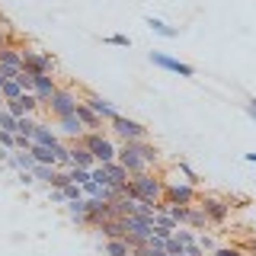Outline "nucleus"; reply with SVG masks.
Wrapping results in <instances>:
<instances>
[{
	"instance_id": "nucleus-6",
	"label": "nucleus",
	"mask_w": 256,
	"mask_h": 256,
	"mask_svg": "<svg viewBox=\"0 0 256 256\" xmlns=\"http://www.w3.org/2000/svg\"><path fill=\"white\" fill-rule=\"evenodd\" d=\"M164 198L170 205H192L198 198V192H196V186H189V182H166Z\"/></svg>"
},
{
	"instance_id": "nucleus-12",
	"label": "nucleus",
	"mask_w": 256,
	"mask_h": 256,
	"mask_svg": "<svg viewBox=\"0 0 256 256\" xmlns=\"http://www.w3.org/2000/svg\"><path fill=\"white\" fill-rule=\"evenodd\" d=\"M84 102H86V106H90V109L96 112V116H100V122H102V118H106V122H112V118L118 116V109L112 106L109 100H102V96H86Z\"/></svg>"
},
{
	"instance_id": "nucleus-7",
	"label": "nucleus",
	"mask_w": 256,
	"mask_h": 256,
	"mask_svg": "<svg viewBox=\"0 0 256 256\" xmlns=\"http://www.w3.org/2000/svg\"><path fill=\"white\" fill-rule=\"evenodd\" d=\"M150 61H154V68H164L170 70V74H180V77H196V68L180 58H170L166 52H150Z\"/></svg>"
},
{
	"instance_id": "nucleus-37",
	"label": "nucleus",
	"mask_w": 256,
	"mask_h": 256,
	"mask_svg": "<svg viewBox=\"0 0 256 256\" xmlns=\"http://www.w3.org/2000/svg\"><path fill=\"white\" fill-rule=\"evenodd\" d=\"M212 256H244V246H214Z\"/></svg>"
},
{
	"instance_id": "nucleus-27",
	"label": "nucleus",
	"mask_w": 256,
	"mask_h": 256,
	"mask_svg": "<svg viewBox=\"0 0 256 256\" xmlns=\"http://www.w3.org/2000/svg\"><path fill=\"white\" fill-rule=\"evenodd\" d=\"M64 205H68V214L77 224H86V208H84V202H64Z\"/></svg>"
},
{
	"instance_id": "nucleus-20",
	"label": "nucleus",
	"mask_w": 256,
	"mask_h": 256,
	"mask_svg": "<svg viewBox=\"0 0 256 256\" xmlns=\"http://www.w3.org/2000/svg\"><path fill=\"white\" fill-rule=\"evenodd\" d=\"M132 148H134V150L141 154V160L148 164V170H150V166H157V164H160V154H157V148H154V144H148V141H132Z\"/></svg>"
},
{
	"instance_id": "nucleus-8",
	"label": "nucleus",
	"mask_w": 256,
	"mask_h": 256,
	"mask_svg": "<svg viewBox=\"0 0 256 256\" xmlns=\"http://www.w3.org/2000/svg\"><path fill=\"white\" fill-rule=\"evenodd\" d=\"M198 208H202V214H205L208 221H214V224H224V221H228V214H230V205L224 202V198H214V196H202Z\"/></svg>"
},
{
	"instance_id": "nucleus-35",
	"label": "nucleus",
	"mask_w": 256,
	"mask_h": 256,
	"mask_svg": "<svg viewBox=\"0 0 256 256\" xmlns=\"http://www.w3.org/2000/svg\"><path fill=\"white\" fill-rule=\"evenodd\" d=\"M20 102H22V109H26V116H32V112L38 109V100H36L32 93H22V96H20Z\"/></svg>"
},
{
	"instance_id": "nucleus-1",
	"label": "nucleus",
	"mask_w": 256,
	"mask_h": 256,
	"mask_svg": "<svg viewBox=\"0 0 256 256\" xmlns=\"http://www.w3.org/2000/svg\"><path fill=\"white\" fill-rule=\"evenodd\" d=\"M80 144H84L86 150L93 154V160H96V166H102V164H112V160L118 157V148L112 144L102 132H86L84 138H80Z\"/></svg>"
},
{
	"instance_id": "nucleus-21",
	"label": "nucleus",
	"mask_w": 256,
	"mask_h": 256,
	"mask_svg": "<svg viewBox=\"0 0 256 256\" xmlns=\"http://www.w3.org/2000/svg\"><path fill=\"white\" fill-rule=\"evenodd\" d=\"M29 154L36 164L42 166H54V148H45V144H29Z\"/></svg>"
},
{
	"instance_id": "nucleus-30",
	"label": "nucleus",
	"mask_w": 256,
	"mask_h": 256,
	"mask_svg": "<svg viewBox=\"0 0 256 256\" xmlns=\"http://www.w3.org/2000/svg\"><path fill=\"white\" fill-rule=\"evenodd\" d=\"M189 228H205V224H208V218H205V214H202V208H198V205H189Z\"/></svg>"
},
{
	"instance_id": "nucleus-15",
	"label": "nucleus",
	"mask_w": 256,
	"mask_h": 256,
	"mask_svg": "<svg viewBox=\"0 0 256 256\" xmlns=\"http://www.w3.org/2000/svg\"><path fill=\"white\" fill-rule=\"evenodd\" d=\"M102 170H106V180H109V186H116V189H122L125 182H128V170L118 160H112V164H102Z\"/></svg>"
},
{
	"instance_id": "nucleus-31",
	"label": "nucleus",
	"mask_w": 256,
	"mask_h": 256,
	"mask_svg": "<svg viewBox=\"0 0 256 256\" xmlns=\"http://www.w3.org/2000/svg\"><path fill=\"white\" fill-rule=\"evenodd\" d=\"M0 93H4V100H20V96H22V86L16 84V80H6V84L0 86Z\"/></svg>"
},
{
	"instance_id": "nucleus-48",
	"label": "nucleus",
	"mask_w": 256,
	"mask_h": 256,
	"mask_svg": "<svg viewBox=\"0 0 256 256\" xmlns=\"http://www.w3.org/2000/svg\"><path fill=\"white\" fill-rule=\"evenodd\" d=\"M246 112H250V116L256 118V100H250V102H246Z\"/></svg>"
},
{
	"instance_id": "nucleus-39",
	"label": "nucleus",
	"mask_w": 256,
	"mask_h": 256,
	"mask_svg": "<svg viewBox=\"0 0 256 256\" xmlns=\"http://www.w3.org/2000/svg\"><path fill=\"white\" fill-rule=\"evenodd\" d=\"M0 148H4V150H16V134L0 132Z\"/></svg>"
},
{
	"instance_id": "nucleus-4",
	"label": "nucleus",
	"mask_w": 256,
	"mask_h": 256,
	"mask_svg": "<svg viewBox=\"0 0 256 256\" xmlns=\"http://www.w3.org/2000/svg\"><path fill=\"white\" fill-rule=\"evenodd\" d=\"M77 93L74 90H68V86H58L54 90V96L48 100V109H52V116L54 118H64V116H74L77 112Z\"/></svg>"
},
{
	"instance_id": "nucleus-32",
	"label": "nucleus",
	"mask_w": 256,
	"mask_h": 256,
	"mask_svg": "<svg viewBox=\"0 0 256 256\" xmlns=\"http://www.w3.org/2000/svg\"><path fill=\"white\" fill-rule=\"evenodd\" d=\"M61 192H64V202H84V189L74 186V182H70V186H64Z\"/></svg>"
},
{
	"instance_id": "nucleus-51",
	"label": "nucleus",
	"mask_w": 256,
	"mask_h": 256,
	"mask_svg": "<svg viewBox=\"0 0 256 256\" xmlns=\"http://www.w3.org/2000/svg\"><path fill=\"white\" fill-rule=\"evenodd\" d=\"M4 102H6V100H4V93H0V109H4Z\"/></svg>"
},
{
	"instance_id": "nucleus-43",
	"label": "nucleus",
	"mask_w": 256,
	"mask_h": 256,
	"mask_svg": "<svg viewBox=\"0 0 256 256\" xmlns=\"http://www.w3.org/2000/svg\"><path fill=\"white\" fill-rule=\"evenodd\" d=\"M6 45H13V36L6 29H0V48H6Z\"/></svg>"
},
{
	"instance_id": "nucleus-40",
	"label": "nucleus",
	"mask_w": 256,
	"mask_h": 256,
	"mask_svg": "<svg viewBox=\"0 0 256 256\" xmlns=\"http://www.w3.org/2000/svg\"><path fill=\"white\" fill-rule=\"evenodd\" d=\"M16 84L22 86V93H32V74H26V70H20V74H16Z\"/></svg>"
},
{
	"instance_id": "nucleus-17",
	"label": "nucleus",
	"mask_w": 256,
	"mask_h": 256,
	"mask_svg": "<svg viewBox=\"0 0 256 256\" xmlns=\"http://www.w3.org/2000/svg\"><path fill=\"white\" fill-rule=\"evenodd\" d=\"M0 64H4V68H16V70H22V48H20V45H6V48H0Z\"/></svg>"
},
{
	"instance_id": "nucleus-11",
	"label": "nucleus",
	"mask_w": 256,
	"mask_h": 256,
	"mask_svg": "<svg viewBox=\"0 0 256 256\" xmlns=\"http://www.w3.org/2000/svg\"><path fill=\"white\" fill-rule=\"evenodd\" d=\"M68 148H70V164H74V166H80V170H93V166H96L93 154H90V150H86L80 141H70Z\"/></svg>"
},
{
	"instance_id": "nucleus-23",
	"label": "nucleus",
	"mask_w": 256,
	"mask_h": 256,
	"mask_svg": "<svg viewBox=\"0 0 256 256\" xmlns=\"http://www.w3.org/2000/svg\"><path fill=\"white\" fill-rule=\"evenodd\" d=\"M6 164H10L16 173H22V170H32V166H36V160H32V154H29V150H13Z\"/></svg>"
},
{
	"instance_id": "nucleus-13",
	"label": "nucleus",
	"mask_w": 256,
	"mask_h": 256,
	"mask_svg": "<svg viewBox=\"0 0 256 256\" xmlns=\"http://www.w3.org/2000/svg\"><path fill=\"white\" fill-rule=\"evenodd\" d=\"M61 138H58V132H54L52 125H45V122H36V128H32V144H45V148H54Z\"/></svg>"
},
{
	"instance_id": "nucleus-42",
	"label": "nucleus",
	"mask_w": 256,
	"mask_h": 256,
	"mask_svg": "<svg viewBox=\"0 0 256 256\" xmlns=\"http://www.w3.org/2000/svg\"><path fill=\"white\" fill-rule=\"evenodd\" d=\"M176 240H180L182 246H189V244H196V234H192V230H180V234H173Z\"/></svg>"
},
{
	"instance_id": "nucleus-10",
	"label": "nucleus",
	"mask_w": 256,
	"mask_h": 256,
	"mask_svg": "<svg viewBox=\"0 0 256 256\" xmlns=\"http://www.w3.org/2000/svg\"><path fill=\"white\" fill-rule=\"evenodd\" d=\"M54 90H58V84H54L52 74H32V96L38 100V106H48Z\"/></svg>"
},
{
	"instance_id": "nucleus-25",
	"label": "nucleus",
	"mask_w": 256,
	"mask_h": 256,
	"mask_svg": "<svg viewBox=\"0 0 256 256\" xmlns=\"http://www.w3.org/2000/svg\"><path fill=\"white\" fill-rule=\"evenodd\" d=\"M32 180H42V182H52L54 180V173H58V170H54V166H42V164H36V166H32Z\"/></svg>"
},
{
	"instance_id": "nucleus-46",
	"label": "nucleus",
	"mask_w": 256,
	"mask_h": 256,
	"mask_svg": "<svg viewBox=\"0 0 256 256\" xmlns=\"http://www.w3.org/2000/svg\"><path fill=\"white\" fill-rule=\"evenodd\" d=\"M52 202H58V205H64V192H58V189H52Z\"/></svg>"
},
{
	"instance_id": "nucleus-3",
	"label": "nucleus",
	"mask_w": 256,
	"mask_h": 256,
	"mask_svg": "<svg viewBox=\"0 0 256 256\" xmlns=\"http://www.w3.org/2000/svg\"><path fill=\"white\" fill-rule=\"evenodd\" d=\"M58 68L52 52H38V48H22V70L26 74H52Z\"/></svg>"
},
{
	"instance_id": "nucleus-50",
	"label": "nucleus",
	"mask_w": 256,
	"mask_h": 256,
	"mask_svg": "<svg viewBox=\"0 0 256 256\" xmlns=\"http://www.w3.org/2000/svg\"><path fill=\"white\" fill-rule=\"evenodd\" d=\"M244 157H246V160H250V164H256V154H244Z\"/></svg>"
},
{
	"instance_id": "nucleus-24",
	"label": "nucleus",
	"mask_w": 256,
	"mask_h": 256,
	"mask_svg": "<svg viewBox=\"0 0 256 256\" xmlns=\"http://www.w3.org/2000/svg\"><path fill=\"white\" fill-rule=\"evenodd\" d=\"M32 128H36V122H32V116H22V118H16V138H32Z\"/></svg>"
},
{
	"instance_id": "nucleus-47",
	"label": "nucleus",
	"mask_w": 256,
	"mask_h": 256,
	"mask_svg": "<svg viewBox=\"0 0 256 256\" xmlns=\"http://www.w3.org/2000/svg\"><path fill=\"white\" fill-rule=\"evenodd\" d=\"M10 154H13V150H4V148H0V164H6V160H10Z\"/></svg>"
},
{
	"instance_id": "nucleus-18",
	"label": "nucleus",
	"mask_w": 256,
	"mask_h": 256,
	"mask_svg": "<svg viewBox=\"0 0 256 256\" xmlns=\"http://www.w3.org/2000/svg\"><path fill=\"white\" fill-rule=\"evenodd\" d=\"M144 26H148L150 32H157V36H164V38H176V36H180V29H173L170 22L157 20V16H144Z\"/></svg>"
},
{
	"instance_id": "nucleus-2",
	"label": "nucleus",
	"mask_w": 256,
	"mask_h": 256,
	"mask_svg": "<svg viewBox=\"0 0 256 256\" xmlns=\"http://www.w3.org/2000/svg\"><path fill=\"white\" fill-rule=\"evenodd\" d=\"M132 186H134V192H138V198H144V202L154 205V202H160V198H164V186H166V182L148 170V173L132 176Z\"/></svg>"
},
{
	"instance_id": "nucleus-33",
	"label": "nucleus",
	"mask_w": 256,
	"mask_h": 256,
	"mask_svg": "<svg viewBox=\"0 0 256 256\" xmlns=\"http://www.w3.org/2000/svg\"><path fill=\"white\" fill-rule=\"evenodd\" d=\"M0 132H10V134H16V118H13L6 109H0Z\"/></svg>"
},
{
	"instance_id": "nucleus-26",
	"label": "nucleus",
	"mask_w": 256,
	"mask_h": 256,
	"mask_svg": "<svg viewBox=\"0 0 256 256\" xmlns=\"http://www.w3.org/2000/svg\"><path fill=\"white\" fill-rule=\"evenodd\" d=\"M166 214H170L176 224H186L189 221V205H166Z\"/></svg>"
},
{
	"instance_id": "nucleus-49",
	"label": "nucleus",
	"mask_w": 256,
	"mask_h": 256,
	"mask_svg": "<svg viewBox=\"0 0 256 256\" xmlns=\"http://www.w3.org/2000/svg\"><path fill=\"white\" fill-rule=\"evenodd\" d=\"M246 250H250V253H256V237L250 240V244H246Z\"/></svg>"
},
{
	"instance_id": "nucleus-36",
	"label": "nucleus",
	"mask_w": 256,
	"mask_h": 256,
	"mask_svg": "<svg viewBox=\"0 0 256 256\" xmlns=\"http://www.w3.org/2000/svg\"><path fill=\"white\" fill-rule=\"evenodd\" d=\"M102 42H106V45H116V48H128V45H132V42H128V36H122V32H116V36H106Z\"/></svg>"
},
{
	"instance_id": "nucleus-28",
	"label": "nucleus",
	"mask_w": 256,
	"mask_h": 256,
	"mask_svg": "<svg viewBox=\"0 0 256 256\" xmlns=\"http://www.w3.org/2000/svg\"><path fill=\"white\" fill-rule=\"evenodd\" d=\"M132 250H128L125 240H106V256H128Z\"/></svg>"
},
{
	"instance_id": "nucleus-16",
	"label": "nucleus",
	"mask_w": 256,
	"mask_h": 256,
	"mask_svg": "<svg viewBox=\"0 0 256 256\" xmlns=\"http://www.w3.org/2000/svg\"><path fill=\"white\" fill-rule=\"evenodd\" d=\"M58 128H61L64 134H68L70 141H80V138L86 134V128L80 125V118H77V116H64V118H58Z\"/></svg>"
},
{
	"instance_id": "nucleus-19",
	"label": "nucleus",
	"mask_w": 256,
	"mask_h": 256,
	"mask_svg": "<svg viewBox=\"0 0 256 256\" xmlns=\"http://www.w3.org/2000/svg\"><path fill=\"white\" fill-rule=\"evenodd\" d=\"M74 116L80 118V125H84V128H86V132H90V128H100V125H102V122H100V116H96V112H93L90 106H86V102H84V100H80V102H77V112H74Z\"/></svg>"
},
{
	"instance_id": "nucleus-41",
	"label": "nucleus",
	"mask_w": 256,
	"mask_h": 256,
	"mask_svg": "<svg viewBox=\"0 0 256 256\" xmlns=\"http://www.w3.org/2000/svg\"><path fill=\"white\" fill-rule=\"evenodd\" d=\"M196 244L202 246V253H205V250H208V253H214V240L208 237V234H196Z\"/></svg>"
},
{
	"instance_id": "nucleus-22",
	"label": "nucleus",
	"mask_w": 256,
	"mask_h": 256,
	"mask_svg": "<svg viewBox=\"0 0 256 256\" xmlns=\"http://www.w3.org/2000/svg\"><path fill=\"white\" fill-rule=\"evenodd\" d=\"M70 166H74V164H70V148L64 141H58V144H54V170L68 173Z\"/></svg>"
},
{
	"instance_id": "nucleus-29",
	"label": "nucleus",
	"mask_w": 256,
	"mask_h": 256,
	"mask_svg": "<svg viewBox=\"0 0 256 256\" xmlns=\"http://www.w3.org/2000/svg\"><path fill=\"white\" fill-rule=\"evenodd\" d=\"M68 180L74 182V186H86V182H90V170H80V166H70V170H68Z\"/></svg>"
},
{
	"instance_id": "nucleus-5",
	"label": "nucleus",
	"mask_w": 256,
	"mask_h": 256,
	"mask_svg": "<svg viewBox=\"0 0 256 256\" xmlns=\"http://www.w3.org/2000/svg\"><path fill=\"white\" fill-rule=\"evenodd\" d=\"M109 125L122 141H148V128L141 122H134V118H128V116H116Z\"/></svg>"
},
{
	"instance_id": "nucleus-14",
	"label": "nucleus",
	"mask_w": 256,
	"mask_h": 256,
	"mask_svg": "<svg viewBox=\"0 0 256 256\" xmlns=\"http://www.w3.org/2000/svg\"><path fill=\"white\" fill-rule=\"evenodd\" d=\"M96 230H102V237L106 240H125V224L122 218H106L96 224Z\"/></svg>"
},
{
	"instance_id": "nucleus-34",
	"label": "nucleus",
	"mask_w": 256,
	"mask_h": 256,
	"mask_svg": "<svg viewBox=\"0 0 256 256\" xmlns=\"http://www.w3.org/2000/svg\"><path fill=\"white\" fill-rule=\"evenodd\" d=\"M176 166H180V173L186 176V180H182V182H189V186H196V182H198V173L192 170V166L186 164V160H180V164H176Z\"/></svg>"
},
{
	"instance_id": "nucleus-44",
	"label": "nucleus",
	"mask_w": 256,
	"mask_h": 256,
	"mask_svg": "<svg viewBox=\"0 0 256 256\" xmlns=\"http://www.w3.org/2000/svg\"><path fill=\"white\" fill-rule=\"evenodd\" d=\"M186 256H205V253H202V246H198V244H189L186 246Z\"/></svg>"
},
{
	"instance_id": "nucleus-38",
	"label": "nucleus",
	"mask_w": 256,
	"mask_h": 256,
	"mask_svg": "<svg viewBox=\"0 0 256 256\" xmlns=\"http://www.w3.org/2000/svg\"><path fill=\"white\" fill-rule=\"evenodd\" d=\"M48 186H52V189H58V192H61L64 186H70V180H68V173H61V170H58V173H54V180H52V182H48Z\"/></svg>"
},
{
	"instance_id": "nucleus-9",
	"label": "nucleus",
	"mask_w": 256,
	"mask_h": 256,
	"mask_svg": "<svg viewBox=\"0 0 256 256\" xmlns=\"http://www.w3.org/2000/svg\"><path fill=\"white\" fill-rule=\"evenodd\" d=\"M116 160H118V164H122L125 170H128V176L148 173V164H144V160H141V154H138V150L132 148V141H125L122 148H118V157H116Z\"/></svg>"
},
{
	"instance_id": "nucleus-45",
	"label": "nucleus",
	"mask_w": 256,
	"mask_h": 256,
	"mask_svg": "<svg viewBox=\"0 0 256 256\" xmlns=\"http://www.w3.org/2000/svg\"><path fill=\"white\" fill-rule=\"evenodd\" d=\"M20 182H22V186H29V182H36V180H32L29 170H22V173H20Z\"/></svg>"
}]
</instances>
